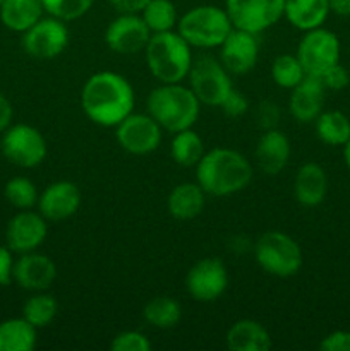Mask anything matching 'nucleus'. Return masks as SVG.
I'll return each mask as SVG.
<instances>
[{
    "label": "nucleus",
    "instance_id": "12",
    "mask_svg": "<svg viewBox=\"0 0 350 351\" xmlns=\"http://www.w3.org/2000/svg\"><path fill=\"white\" fill-rule=\"evenodd\" d=\"M23 34V50L34 58H55L69 45V27L64 21L43 16Z\"/></svg>",
    "mask_w": 350,
    "mask_h": 351
},
{
    "label": "nucleus",
    "instance_id": "1",
    "mask_svg": "<svg viewBox=\"0 0 350 351\" xmlns=\"http://www.w3.org/2000/svg\"><path fill=\"white\" fill-rule=\"evenodd\" d=\"M136 93L122 74L113 71L95 72L81 89V108L93 123L115 129L134 112Z\"/></svg>",
    "mask_w": 350,
    "mask_h": 351
},
{
    "label": "nucleus",
    "instance_id": "19",
    "mask_svg": "<svg viewBox=\"0 0 350 351\" xmlns=\"http://www.w3.org/2000/svg\"><path fill=\"white\" fill-rule=\"evenodd\" d=\"M326 88L319 75H305L294 89H290L288 112L299 123L314 122L323 112Z\"/></svg>",
    "mask_w": 350,
    "mask_h": 351
},
{
    "label": "nucleus",
    "instance_id": "30",
    "mask_svg": "<svg viewBox=\"0 0 350 351\" xmlns=\"http://www.w3.org/2000/svg\"><path fill=\"white\" fill-rule=\"evenodd\" d=\"M58 314V304L54 295L34 291L23 305V317L36 329H43L54 322Z\"/></svg>",
    "mask_w": 350,
    "mask_h": 351
},
{
    "label": "nucleus",
    "instance_id": "5",
    "mask_svg": "<svg viewBox=\"0 0 350 351\" xmlns=\"http://www.w3.org/2000/svg\"><path fill=\"white\" fill-rule=\"evenodd\" d=\"M232 29V21L225 7L209 5V3L189 9L178 17L175 27V31L192 48H220Z\"/></svg>",
    "mask_w": 350,
    "mask_h": 351
},
{
    "label": "nucleus",
    "instance_id": "3",
    "mask_svg": "<svg viewBox=\"0 0 350 351\" xmlns=\"http://www.w3.org/2000/svg\"><path fill=\"white\" fill-rule=\"evenodd\" d=\"M146 108L161 129L175 134L194 127L201 112V103L189 86L182 82H161L148 95Z\"/></svg>",
    "mask_w": 350,
    "mask_h": 351
},
{
    "label": "nucleus",
    "instance_id": "25",
    "mask_svg": "<svg viewBox=\"0 0 350 351\" xmlns=\"http://www.w3.org/2000/svg\"><path fill=\"white\" fill-rule=\"evenodd\" d=\"M43 16L41 0H2L0 3V21L14 33H24Z\"/></svg>",
    "mask_w": 350,
    "mask_h": 351
},
{
    "label": "nucleus",
    "instance_id": "35",
    "mask_svg": "<svg viewBox=\"0 0 350 351\" xmlns=\"http://www.w3.org/2000/svg\"><path fill=\"white\" fill-rule=\"evenodd\" d=\"M153 348L150 339L139 331H122L112 339V351H150Z\"/></svg>",
    "mask_w": 350,
    "mask_h": 351
},
{
    "label": "nucleus",
    "instance_id": "14",
    "mask_svg": "<svg viewBox=\"0 0 350 351\" xmlns=\"http://www.w3.org/2000/svg\"><path fill=\"white\" fill-rule=\"evenodd\" d=\"M48 235V221L40 211L23 209L9 219L5 228V245L10 252L26 254L38 250Z\"/></svg>",
    "mask_w": 350,
    "mask_h": 351
},
{
    "label": "nucleus",
    "instance_id": "33",
    "mask_svg": "<svg viewBox=\"0 0 350 351\" xmlns=\"http://www.w3.org/2000/svg\"><path fill=\"white\" fill-rule=\"evenodd\" d=\"M7 202L17 211L33 209L38 202V189L27 177H14L3 187Z\"/></svg>",
    "mask_w": 350,
    "mask_h": 351
},
{
    "label": "nucleus",
    "instance_id": "8",
    "mask_svg": "<svg viewBox=\"0 0 350 351\" xmlns=\"http://www.w3.org/2000/svg\"><path fill=\"white\" fill-rule=\"evenodd\" d=\"M2 134L0 146L9 163L19 168H34L47 158V141L36 127L30 123H16Z\"/></svg>",
    "mask_w": 350,
    "mask_h": 351
},
{
    "label": "nucleus",
    "instance_id": "39",
    "mask_svg": "<svg viewBox=\"0 0 350 351\" xmlns=\"http://www.w3.org/2000/svg\"><path fill=\"white\" fill-rule=\"evenodd\" d=\"M321 351H350V331H333L319 343Z\"/></svg>",
    "mask_w": 350,
    "mask_h": 351
},
{
    "label": "nucleus",
    "instance_id": "32",
    "mask_svg": "<svg viewBox=\"0 0 350 351\" xmlns=\"http://www.w3.org/2000/svg\"><path fill=\"white\" fill-rule=\"evenodd\" d=\"M305 75L307 74H305L297 55H278L271 64V79L275 84L283 89H294Z\"/></svg>",
    "mask_w": 350,
    "mask_h": 351
},
{
    "label": "nucleus",
    "instance_id": "28",
    "mask_svg": "<svg viewBox=\"0 0 350 351\" xmlns=\"http://www.w3.org/2000/svg\"><path fill=\"white\" fill-rule=\"evenodd\" d=\"M314 125L319 141L328 146H345L350 139V120L338 110L321 112L314 120Z\"/></svg>",
    "mask_w": 350,
    "mask_h": 351
},
{
    "label": "nucleus",
    "instance_id": "11",
    "mask_svg": "<svg viewBox=\"0 0 350 351\" xmlns=\"http://www.w3.org/2000/svg\"><path fill=\"white\" fill-rule=\"evenodd\" d=\"M161 132L163 129L150 113L132 112L115 127V139L129 154L144 156L160 147Z\"/></svg>",
    "mask_w": 350,
    "mask_h": 351
},
{
    "label": "nucleus",
    "instance_id": "2",
    "mask_svg": "<svg viewBox=\"0 0 350 351\" xmlns=\"http://www.w3.org/2000/svg\"><path fill=\"white\" fill-rule=\"evenodd\" d=\"M196 182L206 195L226 197L244 191L253 180V165L242 153L230 147H215L196 165Z\"/></svg>",
    "mask_w": 350,
    "mask_h": 351
},
{
    "label": "nucleus",
    "instance_id": "27",
    "mask_svg": "<svg viewBox=\"0 0 350 351\" xmlns=\"http://www.w3.org/2000/svg\"><path fill=\"white\" fill-rule=\"evenodd\" d=\"M205 153V141L196 130L185 129L174 134L170 143V156L178 167H196Z\"/></svg>",
    "mask_w": 350,
    "mask_h": 351
},
{
    "label": "nucleus",
    "instance_id": "21",
    "mask_svg": "<svg viewBox=\"0 0 350 351\" xmlns=\"http://www.w3.org/2000/svg\"><path fill=\"white\" fill-rule=\"evenodd\" d=\"M328 194V175L321 165L307 161L294 177V197L304 208L323 204Z\"/></svg>",
    "mask_w": 350,
    "mask_h": 351
},
{
    "label": "nucleus",
    "instance_id": "38",
    "mask_svg": "<svg viewBox=\"0 0 350 351\" xmlns=\"http://www.w3.org/2000/svg\"><path fill=\"white\" fill-rule=\"evenodd\" d=\"M278 119H280V108L275 101H263L257 106L256 122L263 130L277 129Z\"/></svg>",
    "mask_w": 350,
    "mask_h": 351
},
{
    "label": "nucleus",
    "instance_id": "36",
    "mask_svg": "<svg viewBox=\"0 0 350 351\" xmlns=\"http://www.w3.org/2000/svg\"><path fill=\"white\" fill-rule=\"evenodd\" d=\"M319 77H321L325 88L329 89V91H342V89H345L347 86L350 84L349 71H347L340 62L333 65V67H329L328 71L323 75H319Z\"/></svg>",
    "mask_w": 350,
    "mask_h": 351
},
{
    "label": "nucleus",
    "instance_id": "10",
    "mask_svg": "<svg viewBox=\"0 0 350 351\" xmlns=\"http://www.w3.org/2000/svg\"><path fill=\"white\" fill-rule=\"evenodd\" d=\"M283 9L285 0H225L232 26L257 36L283 17Z\"/></svg>",
    "mask_w": 350,
    "mask_h": 351
},
{
    "label": "nucleus",
    "instance_id": "22",
    "mask_svg": "<svg viewBox=\"0 0 350 351\" xmlns=\"http://www.w3.org/2000/svg\"><path fill=\"white\" fill-rule=\"evenodd\" d=\"M206 204V192L198 182H182L175 185L167 199L168 215L178 221L198 218Z\"/></svg>",
    "mask_w": 350,
    "mask_h": 351
},
{
    "label": "nucleus",
    "instance_id": "15",
    "mask_svg": "<svg viewBox=\"0 0 350 351\" xmlns=\"http://www.w3.org/2000/svg\"><path fill=\"white\" fill-rule=\"evenodd\" d=\"M151 31L141 14H119L105 29V43L112 51L120 55H132L144 51Z\"/></svg>",
    "mask_w": 350,
    "mask_h": 351
},
{
    "label": "nucleus",
    "instance_id": "42",
    "mask_svg": "<svg viewBox=\"0 0 350 351\" xmlns=\"http://www.w3.org/2000/svg\"><path fill=\"white\" fill-rule=\"evenodd\" d=\"M12 117H14V108L12 103L9 101L7 96H3L0 93V132L9 129L12 125Z\"/></svg>",
    "mask_w": 350,
    "mask_h": 351
},
{
    "label": "nucleus",
    "instance_id": "20",
    "mask_svg": "<svg viewBox=\"0 0 350 351\" xmlns=\"http://www.w3.org/2000/svg\"><path fill=\"white\" fill-rule=\"evenodd\" d=\"M256 161L263 173L275 175L281 173L287 168L292 156L290 141L281 130L268 129L261 134L256 144Z\"/></svg>",
    "mask_w": 350,
    "mask_h": 351
},
{
    "label": "nucleus",
    "instance_id": "43",
    "mask_svg": "<svg viewBox=\"0 0 350 351\" xmlns=\"http://www.w3.org/2000/svg\"><path fill=\"white\" fill-rule=\"evenodd\" d=\"M329 12L340 17H350V0H328Z\"/></svg>",
    "mask_w": 350,
    "mask_h": 351
},
{
    "label": "nucleus",
    "instance_id": "24",
    "mask_svg": "<svg viewBox=\"0 0 350 351\" xmlns=\"http://www.w3.org/2000/svg\"><path fill=\"white\" fill-rule=\"evenodd\" d=\"M328 16V0H285L283 17L295 29L309 31L321 27Z\"/></svg>",
    "mask_w": 350,
    "mask_h": 351
},
{
    "label": "nucleus",
    "instance_id": "23",
    "mask_svg": "<svg viewBox=\"0 0 350 351\" xmlns=\"http://www.w3.org/2000/svg\"><path fill=\"white\" fill-rule=\"evenodd\" d=\"M225 341L230 351H268L273 345L268 329L254 319L233 322L226 331Z\"/></svg>",
    "mask_w": 350,
    "mask_h": 351
},
{
    "label": "nucleus",
    "instance_id": "45",
    "mask_svg": "<svg viewBox=\"0 0 350 351\" xmlns=\"http://www.w3.org/2000/svg\"><path fill=\"white\" fill-rule=\"evenodd\" d=\"M0 3H2V0H0Z\"/></svg>",
    "mask_w": 350,
    "mask_h": 351
},
{
    "label": "nucleus",
    "instance_id": "31",
    "mask_svg": "<svg viewBox=\"0 0 350 351\" xmlns=\"http://www.w3.org/2000/svg\"><path fill=\"white\" fill-rule=\"evenodd\" d=\"M148 29L153 33H167L174 31L178 23L177 5L172 0H151L141 12Z\"/></svg>",
    "mask_w": 350,
    "mask_h": 351
},
{
    "label": "nucleus",
    "instance_id": "26",
    "mask_svg": "<svg viewBox=\"0 0 350 351\" xmlns=\"http://www.w3.org/2000/svg\"><path fill=\"white\" fill-rule=\"evenodd\" d=\"M36 341L38 329L23 315L0 322V351H31Z\"/></svg>",
    "mask_w": 350,
    "mask_h": 351
},
{
    "label": "nucleus",
    "instance_id": "34",
    "mask_svg": "<svg viewBox=\"0 0 350 351\" xmlns=\"http://www.w3.org/2000/svg\"><path fill=\"white\" fill-rule=\"evenodd\" d=\"M41 2L47 16L57 17L64 23L81 19L95 5V0H41Z\"/></svg>",
    "mask_w": 350,
    "mask_h": 351
},
{
    "label": "nucleus",
    "instance_id": "13",
    "mask_svg": "<svg viewBox=\"0 0 350 351\" xmlns=\"http://www.w3.org/2000/svg\"><path fill=\"white\" fill-rule=\"evenodd\" d=\"M229 288V271L218 257H205L189 269L185 276V290L192 300L215 302Z\"/></svg>",
    "mask_w": 350,
    "mask_h": 351
},
{
    "label": "nucleus",
    "instance_id": "44",
    "mask_svg": "<svg viewBox=\"0 0 350 351\" xmlns=\"http://www.w3.org/2000/svg\"><path fill=\"white\" fill-rule=\"evenodd\" d=\"M343 158H345V165L350 171V139L347 141L345 146H343Z\"/></svg>",
    "mask_w": 350,
    "mask_h": 351
},
{
    "label": "nucleus",
    "instance_id": "41",
    "mask_svg": "<svg viewBox=\"0 0 350 351\" xmlns=\"http://www.w3.org/2000/svg\"><path fill=\"white\" fill-rule=\"evenodd\" d=\"M117 14H141L151 0H108Z\"/></svg>",
    "mask_w": 350,
    "mask_h": 351
},
{
    "label": "nucleus",
    "instance_id": "17",
    "mask_svg": "<svg viewBox=\"0 0 350 351\" xmlns=\"http://www.w3.org/2000/svg\"><path fill=\"white\" fill-rule=\"evenodd\" d=\"M259 58L257 34L233 27L220 45V62L233 75H244L253 71Z\"/></svg>",
    "mask_w": 350,
    "mask_h": 351
},
{
    "label": "nucleus",
    "instance_id": "18",
    "mask_svg": "<svg viewBox=\"0 0 350 351\" xmlns=\"http://www.w3.org/2000/svg\"><path fill=\"white\" fill-rule=\"evenodd\" d=\"M81 201V191L74 182L58 180L43 189L36 206L47 221H64L79 211Z\"/></svg>",
    "mask_w": 350,
    "mask_h": 351
},
{
    "label": "nucleus",
    "instance_id": "40",
    "mask_svg": "<svg viewBox=\"0 0 350 351\" xmlns=\"http://www.w3.org/2000/svg\"><path fill=\"white\" fill-rule=\"evenodd\" d=\"M14 254L7 245H0V287H7L12 281Z\"/></svg>",
    "mask_w": 350,
    "mask_h": 351
},
{
    "label": "nucleus",
    "instance_id": "7",
    "mask_svg": "<svg viewBox=\"0 0 350 351\" xmlns=\"http://www.w3.org/2000/svg\"><path fill=\"white\" fill-rule=\"evenodd\" d=\"M189 88L205 106H218L225 101L229 93L232 91V79L230 72L216 58L205 55L192 62L191 72L187 75Z\"/></svg>",
    "mask_w": 350,
    "mask_h": 351
},
{
    "label": "nucleus",
    "instance_id": "16",
    "mask_svg": "<svg viewBox=\"0 0 350 351\" xmlns=\"http://www.w3.org/2000/svg\"><path fill=\"white\" fill-rule=\"evenodd\" d=\"M57 280V266L45 254L33 250L14 259L12 281L23 290L47 291Z\"/></svg>",
    "mask_w": 350,
    "mask_h": 351
},
{
    "label": "nucleus",
    "instance_id": "9",
    "mask_svg": "<svg viewBox=\"0 0 350 351\" xmlns=\"http://www.w3.org/2000/svg\"><path fill=\"white\" fill-rule=\"evenodd\" d=\"M340 40L333 31L325 27L304 31L297 45V58L301 60L305 74L323 75L329 67L340 62Z\"/></svg>",
    "mask_w": 350,
    "mask_h": 351
},
{
    "label": "nucleus",
    "instance_id": "29",
    "mask_svg": "<svg viewBox=\"0 0 350 351\" xmlns=\"http://www.w3.org/2000/svg\"><path fill=\"white\" fill-rule=\"evenodd\" d=\"M143 319L156 329H172L180 322L182 307L170 297H154L144 305Z\"/></svg>",
    "mask_w": 350,
    "mask_h": 351
},
{
    "label": "nucleus",
    "instance_id": "37",
    "mask_svg": "<svg viewBox=\"0 0 350 351\" xmlns=\"http://www.w3.org/2000/svg\"><path fill=\"white\" fill-rule=\"evenodd\" d=\"M220 108H222V112L229 119H239V117H242L249 110V101H247L246 96L240 95L235 89H232L229 93V96L225 98V101L220 105Z\"/></svg>",
    "mask_w": 350,
    "mask_h": 351
},
{
    "label": "nucleus",
    "instance_id": "6",
    "mask_svg": "<svg viewBox=\"0 0 350 351\" xmlns=\"http://www.w3.org/2000/svg\"><path fill=\"white\" fill-rule=\"evenodd\" d=\"M254 259L264 273L277 278H292L302 269V249L290 235L278 230L264 232L254 243Z\"/></svg>",
    "mask_w": 350,
    "mask_h": 351
},
{
    "label": "nucleus",
    "instance_id": "4",
    "mask_svg": "<svg viewBox=\"0 0 350 351\" xmlns=\"http://www.w3.org/2000/svg\"><path fill=\"white\" fill-rule=\"evenodd\" d=\"M191 48L175 29L153 33L144 48L148 71L163 84L185 81L194 62Z\"/></svg>",
    "mask_w": 350,
    "mask_h": 351
}]
</instances>
